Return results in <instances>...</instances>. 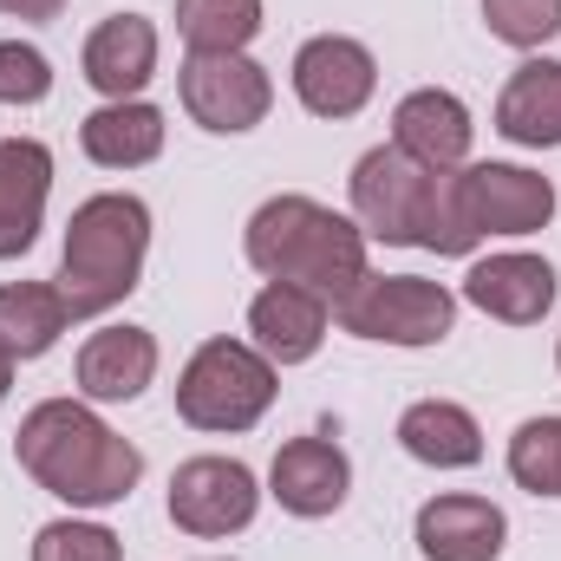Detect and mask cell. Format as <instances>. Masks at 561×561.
<instances>
[{
	"mask_svg": "<svg viewBox=\"0 0 561 561\" xmlns=\"http://www.w3.org/2000/svg\"><path fill=\"white\" fill-rule=\"evenodd\" d=\"M13 457L46 496L72 510H112L144 477V450L79 399H39L13 431Z\"/></svg>",
	"mask_w": 561,
	"mask_h": 561,
	"instance_id": "6da1fadb",
	"label": "cell"
},
{
	"mask_svg": "<svg viewBox=\"0 0 561 561\" xmlns=\"http://www.w3.org/2000/svg\"><path fill=\"white\" fill-rule=\"evenodd\" d=\"M242 255L249 268L268 280H287V287H307L320 294L327 307H340L359 280L373 275L366 268V229L313 196H268L249 229H242Z\"/></svg>",
	"mask_w": 561,
	"mask_h": 561,
	"instance_id": "7a4b0ae2",
	"label": "cell"
},
{
	"mask_svg": "<svg viewBox=\"0 0 561 561\" xmlns=\"http://www.w3.org/2000/svg\"><path fill=\"white\" fill-rule=\"evenodd\" d=\"M150 255V209L131 190H105L85 196L66 222V249H59V294L72 307V320H99L112 307H125L144 280Z\"/></svg>",
	"mask_w": 561,
	"mask_h": 561,
	"instance_id": "3957f363",
	"label": "cell"
},
{
	"mask_svg": "<svg viewBox=\"0 0 561 561\" xmlns=\"http://www.w3.org/2000/svg\"><path fill=\"white\" fill-rule=\"evenodd\" d=\"M275 359L255 353L249 340H203L190 353V366L176 373V419L196 424V431H216V437H236V431H255L275 405Z\"/></svg>",
	"mask_w": 561,
	"mask_h": 561,
	"instance_id": "277c9868",
	"label": "cell"
},
{
	"mask_svg": "<svg viewBox=\"0 0 561 561\" xmlns=\"http://www.w3.org/2000/svg\"><path fill=\"white\" fill-rule=\"evenodd\" d=\"M333 320L353 340H379V346H437L457 327V294L444 280L424 275H366L340 307Z\"/></svg>",
	"mask_w": 561,
	"mask_h": 561,
	"instance_id": "5b68a950",
	"label": "cell"
},
{
	"mask_svg": "<svg viewBox=\"0 0 561 561\" xmlns=\"http://www.w3.org/2000/svg\"><path fill=\"white\" fill-rule=\"evenodd\" d=\"M437 176L444 170H419L392 144L366 150L353 163V222L366 229V242L424 249V222H431V203H437Z\"/></svg>",
	"mask_w": 561,
	"mask_h": 561,
	"instance_id": "8992f818",
	"label": "cell"
},
{
	"mask_svg": "<svg viewBox=\"0 0 561 561\" xmlns=\"http://www.w3.org/2000/svg\"><path fill=\"white\" fill-rule=\"evenodd\" d=\"M176 99H183L190 125H203L216 138H242L268 118L275 79L249 53H190L183 72H176Z\"/></svg>",
	"mask_w": 561,
	"mask_h": 561,
	"instance_id": "52a82bcc",
	"label": "cell"
},
{
	"mask_svg": "<svg viewBox=\"0 0 561 561\" xmlns=\"http://www.w3.org/2000/svg\"><path fill=\"white\" fill-rule=\"evenodd\" d=\"M262 510V483L242 457H190L170 477V523L196 542L242 536Z\"/></svg>",
	"mask_w": 561,
	"mask_h": 561,
	"instance_id": "ba28073f",
	"label": "cell"
},
{
	"mask_svg": "<svg viewBox=\"0 0 561 561\" xmlns=\"http://www.w3.org/2000/svg\"><path fill=\"white\" fill-rule=\"evenodd\" d=\"M457 209L470 222V236H536L556 216V183L523 170V163H463L450 170Z\"/></svg>",
	"mask_w": 561,
	"mask_h": 561,
	"instance_id": "9c48e42d",
	"label": "cell"
},
{
	"mask_svg": "<svg viewBox=\"0 0 561 561\" xmlns=\"http://www.w3.org/2000/svg\"><path fill=\"white\" fill-rule=\"evenodd\" d=\"M379 92V59L373 46L346 39V33H313L294 53V99L313 118H359Z\"/></svg>",
	"mask_w": 561,
	"mask_h": 561,
	"instance_id": "30bf717a",
	"label": "cell"
},
{
	"mask_svg": "<svg viewBox=\"0 0 561 561\" xmlns=\"http://www.w3.org/2000/svg\"><path fill=\"white\" fill-rule=\"evenodd\" d=\"M346 490H353V463L333 437H287L268 463V496L300 523L333 516L346 503Z\"/></svg>",
	"mask_w": 561,
	"mask_h": 561,
	"instance_id": "8fae6325",
	"label": "cell"
},
{
	"mask_svg": "<svg viewBox=\"0 0 561 561\" xmlns=\"http://www.w3.org/2000/svg\"><path fill=\"white\" fill-rule=\"evenodd\" d=\"M470 105L444 85H419L392 105V150H405L419 170H463L470 163Z\"/></svg>",
	"mask_w": 561,
	"mask_h": 561,
	"instance_id": "7c38bea8",
	"label": "cell"
},
{
	"mask_svg": "<svg viewBox=\"0 0 561 561\" xmlns=\"http://www.w3.org/2000/svg\"><path fill=\"white\" fill-rule=\"evenodd\" d=\"M72 379H79V392L92 405H131L157 379V333H144L131 320H112V327L85 333Z\"/></svg>",
	"mask_w": 561,
	"mask_h": 561,
	"instance_id": "4fadbf2b",
	"label": "cell"
},
{
	"mask_svg": "<svg viewBox=\"0 0 561 561\" xmlns=\"http://www.w3.org/2000/svg\"><path fill=\"white\" fill-rule=\"evenodd\" d=\"M412 542H419L424 561H496L510 542V516L490 496L450 490V496H431L419 510Z\"/></svg>",
	"mask_w": 561,
	"mask_h": 561,
	"instance_id": "5bb4252c",
	"label": "cell"
},
{
	"mask_svg": "<svg viewBox=\"0 0 561 561\" xmlns=\"http://www.w3.org/2000/svg\"><path fill=\"white\" fill-rule=\"evenodd\" d=\"M556 268L542 262V255H523V249H510V255H483V262H470V275H463V300L477 307V313H490V320H503V327H536L549 307H556Z\"/></svg>",
	"mask_w": 561,
	"mask_h": 561,
	"instance_id": "9a60e30c",
	"label": "cell"
},
{
	"mask_svg": "<svg viewBox=\"0 0 561 561\" xmlns=\"http://www.w3.org/2000/svg\"><path fill=\"white\" fill-rule=\"evenodd\" d=\"M53 196V150L39 138H7L0 144V262H20L39 242Z\"/></svg>",
	"mask_w": 561,
	"mask_h": 561,
	"instance_id": "2e32d148",
	"label": "cell"
},
{
	"mask_svg": "<svg viewBox=\"0 0 561 561\" xmlns=\"http://www.w3.org/2000/svg\"><path fill=\"white\" fill-rule=\"evenodd\" d=\"M85 85L112 105V99H138L144 85L157 79V26L144 13H112L85 33Z\"/></svg>",
	"mask_w": 561,
	"mask_h": 561,
	"instance_id": "e0dca14e",
	"label": "cell"
},
{
	"mask_svg": "<svg viewBox=\"0 0 561 561\" xmlns=\"http://www.w3.org/2000/svg\"><path fill=\"white\" fill-rule=\"evenodd\" d=\"M327 320L333 307L307 287H287V280H268L255 300H249V346L268 353L275 366H307L327 340Z\"/></svg>",
	"mask_w": 561,
	"mask_h": 561,
	"instance_id": "ac0fdd59",
	"label": "cell"
},
{
	"mask_svg": "<svg viewBox=\"0 0 561 561\" xmlns=\"http://www.w3.org/2000/svg\"><path fill=\"white\" fill-rule=\"evenodd\" d=\"M496 131L523 150L561 144V59H523L496 92Z\"/></svg>",
	"mask_w": 561,
	"mask_h": 561,
	"instance_id": "d6986e66",
	"label": "cell"
},
{
	"mask_svg": "<svg viewBox=\"0 0 561 561\" xmlns=\"http://www.w3.org/2000/svg\"><path fill=\"white\" fill-rule=\"evenodd\" d=\"M163 112L144 105V99H112L99 105L85 125H79V150L99 163V170H144L163 157Z\"/></svg>",
	"mask_w": 561,
	"mask_h": 561,
	"instance_id": "ffe728a7",
	"label": "cell"
},
{
	"mask_svg": "<svg viewBox=\"0 0 561 561\" xmlns=\"http://www.w3.org/2000/svg\"><path fill=\"white\" fill-rule=\"evenodd\" d=\"M66 327H72V307H66L59 280H7L0 287V353L13 366L53 353Z\"/></svg>",
	"mask_w": 561,
	"mask_h": 561,
	"instance_id": "44dd1931",
	"label": "cell"
},
{
	"mask_svg": "<svg viewBox=\"0 0 561 561\" xmlns=\"http://www.w3.org/2000/svg\"><path fill=\"white\" fill-rule=\"evenodd\" d=\"M399 444H405V457H419L431 470H470V463H483V424L470 419L463 405H450V399L405 405Z\"/></svg>",
	"mask_w": 561,
	"mask_h": 561,
	"instance_id": "7402d4cb",
	"label": "cell"
},
{
	"mask_svg": "<svg viewBox=\"0 0 561 561\" xmlns=\"http://www.w3.org/2000/svg\"><path fill=\"white\" fill-rule=\"evenodd\" d=\"M176 33L190 53H249L262 33V0H176Z\"/></svg>",
	"mask_w": 561,
	"mask_h": 561,
	"instance_id": "603a6c76",
	"label": "cell"
},
{
	"mask_svg": "<svg viewBox=\"0 0 561 561\" xmlns=\"http://www.w3.org/2000/svg\"><path fill=\"white\" fill-rule=\"evenodd\" d=\"M510 477L529 496H561V419H523L510 437Z\"/></svg>",
	"mask_w": 561,
	"mask_h": 561,
	"instance_id": "cb8c5ba5",
	"label": "cell"
},
{
	"mask_svg": "<svg viewBox=\"0 0 561 561\" xmlns=\"http://www.w3.org/2000/svg\"><path fill=\"white\" fill-rule=\"evenodd\" d=\"M483 26L503 46L536 53V46H549L561 33V0H483Z\"/></svg>",
	"mask_w": 561,
	"mask_h": 561,
	"instance_id": "d4e9b609",
	"label": "cell"
},
{
	"mask_svg": "<svg viewBox=\"0 0 561 561\" xmlns=\"http://www.w3.org/2000/svg\"><path fill=\"white\" fill-rule=\"evenodd\" d=\"M33 561H125V542L105 529V523H79V516H59L33 536Z\"/></svg>",
	"mask_w": 561,
	"mask_h": 561,
	"instance_id": "484cf974",
	"label": "cell"
},
{
	"mask_svg": "<svg viewBox=\"0 0 561 561\" xmlns=\"http://www.w3.org/2000/svg\"><path fill=\"white\" fill-rule=\"evenodd\" d=\"M53 92V59L26 39H0V105H39Z\"/></svg>",
	"mask_w": 561,
	"mask_h": 561,
	"instance_id": "4316f807",
	"label": "cell"
},
{
	"mask_svg": "<svg viewBox=\"0 0 561 561\" xmlns=\"http://www.w3.org/2000/svg\"><path fill=\"white\" fill-rule=\"evenodd\" d=\"M59 13H66V0H0V20H26V26H46Z\"/></svg>",
	"mask_w": 561,
	"mask_h": 561,
	"instance_id": "83f0119b",
	"label": "cell"
},
{
	"mask_svg": "<svg viewBox=\"0 0 561 561\" xmlns=\"http://www.w3.org/2000/svg\"><path fill=\"white\" fill-rule=\"evenodd\" d=\"M7 392H13V359L0 353V405H7Z\"/></svg>",
	"mask_w": 561,
	"mask_h": 561,
	"instance_id": "f1b7e54d",
	"label": "cell"
},
{
	"mask_svg": "<svg viewBox=\"0 0 561 561\" xmlns=\"http://www.w3.org/2000/svg\"><path fill=\"white\" fill-rule=\"evenodd\" d=\"M556 366H561V346H556Z\"/></svg>",
	"mask_w": 561,
	"mask_h": 561,
	"instance_id": "f546056e",
	"label": "cell"
}]
</instances>
